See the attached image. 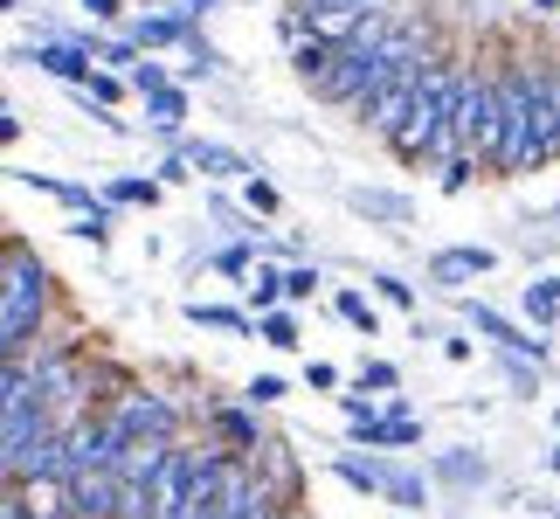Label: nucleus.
Wrapping results in <instances>:
<instances>
[{"mask_svg": "<svg viewBox=\"0 0 560 519\" xmlns=\"http://www.w3.org/2000/svg\"><path fill=\"white\" fill-rule=\"evenodd\" d=\"M145 125L166 139H180V125H187V97L174 91V83H160V91H145Z\"/></svg>", "mask_w": 560, "mask_h": 519, "instance_id": "nucleus-12", "label": "nucleus"}, {"mask_svg": "<svg viewBox=\"0 0 560 519\" xmlns=\"http://www.w3.org/2000/svg\"><path fill=\"white\" fill-rule=\"evenodd\" d=\"M249 250H256V243H235V250H214V270H222V277H249Z\"/></svg>", "mask_w": 560, "mask_h": 519, "instance_id": "nucleus-30", "label": "nucleus"}, {"mask_svg": "<svg viewBox=\"0 0 560 519\" xmlns=\"http://www.w3.org/2000/svg\"><path fill=\"white\" fill-rule=\"evenodd\" d=\"M14 62H35V70H49L62 83H91V70H97L91 42H35V49H14Z\"/></svg>", "mask_w": 560, "mask_h": 519, "instance_id": "nucleus-7", "label": "nucleus"}, {"mask_svg": "<svg viewBox=\"0 0 560 519\" xmlns=\"http://www.w3.org/2000/svg\"><path fill=\"white\" fill-rule=\"evenodd\" d=\"M464 319H470V326H478L485 339H499L505 354H533V360L547 354V339H533V333H520V326H512V319H499V312H491V305H478V298H470V305H464Z\"/></svg>", "mask_w": 560, "mask_h": 519, "instance_id": "nucleus-10", "label": "nucleus"}, {"mask_svg": "<svg viewBox=\"0 0 560 519\" xmlns=\"http://www.w3.org/2000/svg\"><path fill=\"white\" fill-rule=\"evenodd\" d=\"M491 264H499L491 250H436L429 256V277H436V285H464V277H485Z\"/></svg>", "mask_w": 560, "mask_h": 519, "instance_id": "nucleus-11", "label": "nucleus"}, {"mask_svg": "<svg viewBox=\"0 0 560 519\" xmlns=\"http://www.w3.org/2000/svg\"><path fill=\"white\" fill-rule=\"evenodd\" d=\"M249 298H256V312H270L277 298H284V270H270V264H256L249 270Z\"/></svg>", "mask_w": 560, "mask_h": 519, "instance_id": "nucleus-25", "label": "nucleus"}, {"mask_svg": "<svg viewBox=\"0 0 560 519\" xmlns=\"http://www.w3.org/2000/svg\"><path fill=\"white\" fill-rule=\"evenodd\" d=\"M35 388H42V402L56 408V416H70V408L83 402V374H77V360L70 354H35Z\"/></svg>", "mask_w": 560, "mask_h": 519, "instance_id": "nucleus-8", "label": "nucleus"}, {"mask_svg": "<svg viewBox=\"0 0 560 519\" xmlns=\"http://www.w3.org/2000/svg\"><path fill=\"white\" fill-rule=\"evenodd\" d=\"M97 62H112V70H139V42H91Z\"/></svg>", "mask_w": 560, "mask_h": 519, "instance_id": "nucleus-26", "label": "nucleus"}, {"mask_svg": "<svg viewBox=\"0 0 560 519\" xmlns=\"http://www.w3.org/2000/svg\"><path fill=\"white\" fill-rule=\"evenodd\" d=\"M77 235H83V243H112V208H91V215H77Z\"/></svg>", "mask_w": 560, "mask_h": 519, "instance_id": "nucleus-27", "label": "nucleus"}, {"mask_svg": "<svg viewBox=\"0 0 560 519\" xmlns=\"http://www.w3.org/2000/svg\"><path fill=\"white\" fill-rule=\"evenodd\" d=\"M553 471H560V450H553Z\"/></svg>", "mask_w": 560, "mask_h": 519, "instance_id": "nucleus-42", "label": "nucleus"}, {"mask_svg": "<svg viewBox=\"0 0 560 519\" xmlns=\"http://www.w3.org/2000/svg\"><path fill=\"white\" fill-rule=\"evenodd\" d=\"M526 319L533 326H553L560 319V285H526Z\"/></svg>", "mask_w": 560, "mask_h": 519, "instance_id": "nucleus-24", "label": "nucleus"}, {"mask_svg": "<svg viewBox=\"0 0 560 519\" xmlns=\"http://www.w3.org/2000/svg\"><path fill=\"white\" fill-rule=\"evenodd\" d=\"M256 339H264V346H298V319L270 305L264 319H256Z\"/></svg>", "mask_w": 560, "mask_h": 519, "instance_id": "nucleus-23", "label": "nucleus"}, {"mask_svg": "<svg viewBox=\"0 0 560 519\" xmlns=\"http://www.w3.org/2000/svg\"><path fill=\"white\" fill-rule=\"evenodd\" d=\"M416 83L422 77H387L381 91H368V97H360V125L381 132V139H395L401 125H408V112H416Z\"/></svg>", "mask_w": 560, "mask_h": 519, "instance_id": "nucleus-5", "label": "nucleus"}, {"mask_svg": "<svg viewBox=\"0 0 560 519\" xmlns=\"http://www.w3.org/2000/svg\"><path fill=\"white\" fill-rule=\"evenodd\" d=\"M305 381L318 388V395H332V388H339V367H332V360H312V367H305Z\"/></svg>", "mask_w": 560, "mask_h": 519, "instance_id": "nucleus-37", "label": "nucleus"}, {"mask_svg": "<svg viewBox=\"0 0 560 519\" xmlns=\"http://www.w3.org/2000/svg\"><path fill=\"white\" fill-rule=\"evenodd\" d=\"M457 146L478 160H499V139H505V83H464L457 91Z\"/></svg>", "mask_w": 560, "mask_h": 519, "instance_id": "nucleus-2", "label": "nucleus"}, {"mask_svg": "<svg viewBox=\"0 0 560 519\" xmlns=\"http://www.w3.org/2000/svg\"><path fill=\"white\" fill-rule=\"evenodd\" d=\"M401 374H395V367H387V360H368V367H360V388H381V395H387V388H395Z\"/></svg>", "mask_w": 560, "mask_h": 519, "instance_id": "nucleus-36", "label": "nucleus"}, {"mask_svg": "<svg viewBox=\"0 0 560 519\" xmlns=\"http://www.w3.org/2000/svg\"><path fill=\"white\" fill-rule=\"evenodd\" d=\"M374 291L387 298V305H401V312H408V305H416V285H401V277H395V270H381V277H374Z\"/></svg>", "mask_w": 560, "mask_h": 519, "instance_id": "nucleus-28", "label": "nucleus"}, {"mask_svg": "<svg viewBox=\"0 0 560 519\" xmlns=\"http://www.w3.org/2000/svg\"><path fill=\"white\" fill-rule=\"evenodd\" d=\"M353 437L374 443V450H401V443H422V423L416 416H387V423H360Z\"/></svg>", "mask_w": 560, "mask_h": 519, "instance_id": "nucleus-14", "label": "nucleus"}, {"mask_svg": "<svg viewBox=\"0 0 560 519\" xmlns=\"http://www.w3.org/2000/svg\"><path fill=\"white\" fill-rule=\"evenodd\" d=\"M118 499H125V471L118 464H91L70 478V512L77 519H118Z\"/></svg>", "mask_w": 560, "mask_h": 519, "instance_id": "nucleus-6", "label": "nucleus"}, {"mask_svg": "<svg viewBox=\"0 0 560 519\" xmlns=\"http://www.w3.org/2000/svg\"><path fill=\"white\" fill-rule=\"evenodd\" d=\"M436 478H450V485H485V458H470V450H443V458H436Z\"/></svg>", "mask_w": 560, "mask_h": 519, "instance_id": "nucleus-19", "label": "nucleus"}, {"mask_svg": "<svg viewBox=\"0 0 560 519\" xmlns=\"http://www.w3.org/2000/svg\"><path fill=\"white\" fill-rule=\"evenodd\" d=\"M547 77H553V97H560V62H553V70H547Z\"/></svg>", "mask_w": 560, "mask_h": 519, "instance_id": "nucleus-41", "label": "nucleus"}, {"mask_svg": "<svg viewBox=\"0 0 560 519\" xmlns=\"http://www.w3.org/2000/svg\"><path fill=\"white\" fill-rule=\"evenodd\" d=\"M187 319H194V326H208V333H235V339H243V333H256L243 312H229V305H201V298L187 305Z\"/></svg>", "mask_w": 560, "mask_h": 519, "instance_id": "nucleus-16", "label": "nucleus"}, {"mask_svg": "<svg viewBox=\"0 0 560 519\" xmlns=\"http://www.w3.org/2000/svg\"><path fill=\"white\" fill-rule=\"evenodd\" d=\"M208 8H222V0H174V14H180V21H201Z\"/></svg>", "mask_w": 560, "mask_h": 519, "instance_id": "nucleus-40", "label": "nucleus"}, {"mask_svg": "<svg viewBox=\"0 0 560 519\" xmlns=\"http://www.w3.org/2000/svg\"><path fill=\"white\" fill-rule=\"evenodd\" d=\"M339 408H347V423L360 429V423H381L374 416V395H368V388H360V395H339Z\"/></svg>", "mask_w": 560, "mask_h": 519, "instance_id": "nucleus-33", "label": "nucleus"}, {"mask_svg": "<svg viewBox=\"0 0 560 519\" xmlns=\"http://www.w3.org/2000/svg\"><path fill=\"white\" fill-rule=\"evenodd\" d=\"M243 187H249V215H277V187L270 181H256V173H249Z\"/></svg>", "mask_w": 560, "mask_h": 519, "instance_id": "nucleus-35", "label": "nucleus"}, {"mask_svg": "<svg viewBox=\"0 0 560 519\" xmlns=\"http://www.w3.org/2000/svg\"><path fill=\"white\" fill-rule=\"evenodd\" d=\"M180 153L194 160V173H208V181H249L256 173L235 146H214V139H180Z\"/></svg>", "mask_w": 560, "mask_h": 519, "instance_id": "nucleus-9", "label": "nucleus"}, {"mask_svg": "<svg viewBox=\"0 0 560 519\" xmlns=\"http://www.w3.org/2000/svg\"><path fill=\"white\" fill-rule=\"evenodd\" d=\"M332 305H339V319H347L353 333H368V339L381 333V312H374V298H360V291H339Z\"/></svg>", "mask_w": 560, "mask_h": 519, "instance_id": "nucleus-18", "label": "nucleus"}, {"mask_svg": "<svg viewBox=\"0 0 560 519\" xmlns=\"http://www.w3.org/2000/svg\"><path fill=\"white\" fill-rule=\"evenodd\" d=\"M312 291H318V270L312 264H291L284 270V298H312Z\"/></svg>", "mask_w": 560, "mask_h": 519, "instance_id": "nucleus-31", "label": "nucleus"}, {"mask_svg": "<svg viewBox=\"0 0 560 519\" xmlns=\"http://www.w3.org/2000/svg\"><path fill=\"white\" fill-rule=\"evenodd\" d=\"M49 312V270L35 264L28 243H8V270H0V354H28Z\"/></svg>", "mask_w": 560, "mask_h": 519, "instance_id": "nucleus-1", "label": "nucleus"}, {"mask_svg": "<svg viewBox=\"0 0 560 519\" xmlns=\"http://www.w3.org/2000/svg\"><path fill=\"white\" fill-rule=\"evenodd\" d=\"M470 166H478V153H457V160L443 166V187H450V194H464V187H470Z\"/></svg>", "mask_w": 560, "mask_h": 519, "instance_id": "nucleus-34", "label": "nucleus"}, {"mask_svg": "<svg viewBox=\"0 0 560 519\" xmlns=\"http://www.w3.org/2000/svg\"><path fill=\"white\" fill-rule=\"evenodd\" d=\"M160 83H166V70H160V62H145V56H139V70H132V91L145 97V91H160Z\"/></svg>", "mask_w": 560, "mask_h": 519, "instance_id": "nucleus-38", "label": "nucleus"}, {"mask_svg": "<svg viewBox=\"0 0 560 519\" xmlns=\"http://www.w3.org/2000/svg\"><path fill=\"white\" fill-rule=\"evenodd\" d=\"M112 423L125 429V437H174L180 429V408L160 395V388H125V395L112 402Z\"/></svg>", "mask_w": 560, "mask_h": 519, "instance_id": "nucleus-4", "label": "nucleus"}, {"mask_svg": "<svg viewBox=\"0 0 560 519\" xmlns=\"http://www.w3.org/2000/svg\"><path fill=\"white\" fill-rule=\"evenodd\" d=\"M291 388H284V374H256L249 381V408H264V402H284Z\"/></svg>", "mask_w": 560, "mask_h": 519, "instance_id": "nucleus-29", "label": "nucleus"}, {"mask_svg": "<svg viewBox=\"0 0 560 519\" xmlns=\"http://www.w3.org/2000/svg\"><path fill=\"white\" fill-rule=\"evenodd\" d=\"M214 437L235 443V450H264L256 443V416H243V408H222V416H214Z\"/></svg>", "mask_w": 560, "mask_h": 519, "instance_id": "nucleus-20", "label": "nucleus"}, {"mask_svg": "<svg viewBox=\"0 0 560 519\" xmlns=\"http://www.w3.org/2000/svg\"><path fill=\"white\" fill-rule=\"evenodd\" d=\"M387 499H395L401 512H422V499H429V492H422V478H416V471H387Z\"/></svg>", "mask_w": 560, "mask_h": 519, "instance_id": "nucleus-22", "label": "nucleus"}, {"mask_svg": "<svg viewBox=\"0 0 560 519\" xmlns=\"http://www.w3.org/2000/svg\"><path fill=\"white\" fill-rule=\"evenodd\" d=\"M77 91H91L97 104H118V91H125V83H118L112 70H91V83H77Z\"/></svg>", "mask_w": 560, "mask_h": 519, "instance_id": "nucleus-32", "label": "nucleus"}, {"mask_svg": "<svg viewBox=\"0 0 560 519\" xmlns=\"http://www.w3.org/2000/svg\"><path fill=\"white\" fill-rule=\"evenodd\" d=\"M83 14H91V21H118L125 0H83Z\"/></svg>", "mask_w": 560, "mask_h": 519, "instance_id": "nucleus-39", "label": "nucleus"}, {"mask_svg": "<svg viewBox=\"0 0 560 519\" xmlns=\"http://www.w3.org/2000/svg\"><path fill=\"white\" fill-rule=\"evenodd\" d=\"M347 201L360 215H374V222H408V215H416V208H408V194H381V187H353Z\"/></svg>", "mask_w": 560, "mask_h": 519, "instance_id": "nucleus-15", "label": "nucleus"}, {"mask_svg": "<svg viewBox=\"0 0 560 519\" xmlns=\"http://www.w3.org/2000/svg\"><path fill=\"white\" fill-rule=\"evenodd\" d=\"M132 42H139V49H174V42H194V35H187L180 14H139L132 21Z\"/></svg>", "mask_w": 560, "mask_h": 519, "instance_id": "nucleus-13", "label": "nucleus"}, {"mask_svg": "<svg viewBox=\"0 0 560 519\" xmlns=\"http://www.w3.org/2000/svg\"><path fill=\"white\" fill-rule=\"evenodd\" d=\"M499 173H526L540 166V153H533V104H526V70L505 77V139H499V160H491Z\"/></svg>", "mask_w": 560, "mask_h": 519, "instance_id": "nucleus-3", "label": "nucleus"}, {"mask_svg": "<svg viewBox=\"0 0 560 519\" xmlns=\"http://www.w3.org/2000/svg\"><path fill=\"white\" fill-rule=\"evenodd\" d=\"M332 471H339V478H347L353 492H387V464H368V458H339Z\"/></svg>", "mask_w": 560, "mask_h": 519, "instance_id": "nucleus-21", "label": "nucleus"}, {"mask_svg": "<svg viewBox=\"0 0 560 519\" xmlns=\"http://www.w3.org/2000/svg\"><path fill=\"white\" fill-rule=\"evenodd\" d=\"M160 187H166V181H139V173H118V181L104 187V194H112V201H125V208H153V201H160Z\"/></svg>", "mask_w": 560, "mask_h": 519, "instance_id": "nucleus-17", "label": "nucleus"}]
</instances>
